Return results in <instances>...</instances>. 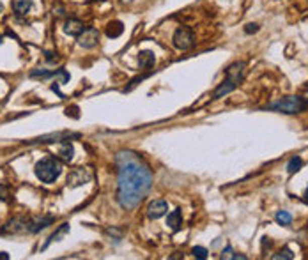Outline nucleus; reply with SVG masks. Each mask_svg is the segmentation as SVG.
Returning a JSON list of instances; mask_svg holds the SVG:
<instances>
[{"label": "nucleus", "instance_id": "1", "mask_svg": "<svg viewBox=\"0 0 308 260\" xmlns=\"http://www.w3.org/2000/svg\"><path fill=\"white\" fill-rule=\"evenodd\" d=\"M117 163V200L124 209H135L152 186V172L133 151H120Z\"/></svg>", "mask_w": 308, "mask_h": 260}, {"label": "nucleus", "instance_id": "2", "mask_svg": "<svg viewBox=\"0 0 308 260\" xmlns=\"http://www.w3.org/2000/svg\"><path fill=\"white\" fill-rule=\"evenodd\" d=\"M34 172H36V177L39 179L41 182L50 184V182H53L55 179L60 175L62 161L58 158H55V156H46V158H43L39 163H37Z\"/></svg>", "mask_w": 308, "mask_h": 260}, {"label": "nucleus", "instance_id": "3", "mask_svg": "<svg viewBox=\"0 0 308 260\" xmlns=\"http://www.w3.org/2000/svg\"><path fill=\"white\" fill-rule=\"evenodd\" d=\"M306 108H308V101L304 98H299V96H285V98L278 99V101L266 106V110H275V112L287 113V115L301 113Z\"/></svg>", "mask_w": 308, "mask_h": 260}, {"label": "nucleus", "instance_id": "4", "mask_svg": "<svg viewBox=\"0 0 308 260\" xmlns=\"http://www.w3.org/2000/svg\"><path fill=\"white\" fill-rule=\"evenodd\" d=\"M172 43L179 50H190L195 43V37H193V30L190 27H181V29L175 30L174 37H172Z\"/></svg>", "mask_w": 308, "mask_h": 260}, {"label": "nucleus", "instance_id": "5", "mask_svg": "<svg viewBox=\"0 0 308 260\" xmlns=\"http://www.w3.org/2000/svg\"><path fill=\"white\" fill-rule=\"evenodd\" d=\"M78 133H69V131H55L50 135H43L34 140H29V144H58V142H68L69 138H78Z\"/></svg>", "mask_w": 308, "mask_h": 260}, {"label": "nucleus", "instance_id": "6", "mask_svg": "<svg viewBox=\"0 0 308 260\" xmlns=\"http://www.w3.org/2000/svg\"><path fill=\"white\" fill-rule=\"evenodd\" d=\"M78 39V44L84 48H94L99 41V30L94 29V27H85V30L76 37Z\"/></svg>", "mask_w": 308, "mask_h": 260}, {"label": "nucleus", "instance_id": "7", "mask_svg": "<svg viewBox=\"0 0 308 260\" xmlns=\"http://www.w3.org/2000/svg\"><path fill=\"white\" fill-rule=\"evenodd\" d=\"M244 73H247V66H244V62H234V64H230L227 68L225 75H227V78L232 83L239 85V83L244 80Z\"/></svg>", "mask_w": 308, "mask_h": 260}, {"label": "nucleus", "instance_id": "8", "mask_svg": "<svg viewBox=\"0 0 308 260\" xmlns=\"http://www.w3.org/2000/svg\"><path fill=\"white\" fill-rule=\"evenodd\" d=\"M51 76H58V83L69 82V73L66 69H57V71H44V69H34L30 71V78H51Z\"/></svg>", "mask_w": 308, "mask_h": 260}, {"label": "nucleus", "instance_id": "9", "mask_svg": "<svg viewBox=\"0 0 308 260\" xmlns=\"http://www.w3.org/2000/svg\"><path fill=\"white\" fill-rule=\"evenodd\" d=\"M89 181H91V173H89L85 168H75L68 175V186H71V188L82 186V184H85V182H89Z\"/></svg>", "mask_w": 308, "mask_h": 260}, {"label": "nucleus", "instance_id": "10", "mask_svg": "<svg viewBox=\"0 0 308 260\" xmlns=\"http://www.w3.org/2000/svg\"><path fill=\"white\" fill-rule=\"evenodd\" d=\"M55 221V216H39V218H34V220H29V227H27V232L30 234H37L41 232L43 228H46L48 225H51Z\"/></svg>", "mask_w": 308, "mask_h": 260}, {"label": "nucleus", "instance_id": "11", "mask_svg": "<svg viewBox=\"0 0 308 260\" xmlns=\"http://www.w3.org/2000/svg\"><path fill=\"white\" fill-rule=\"evenodd\" d=\"M168 211V204L165 200H154L147 206V216L151 220H158V218L165 216Z\"/></svg>", "mask_w": 308, "mask_h": 260}, {"label": "nucleus", "instance_id": "12", "mask_svg": "<svg viewBox=\"0 0 308 260\" xmlns=\"http://www.w3.org/2000/svg\"><path fill=\"white\" fill-rule=\"evenodd\" d=\"M27 227H29V220L27 218H15L0 232L2 234H18V232H27Z\"/></svg>", "mask_w": 308, "mask_h": 260}, {"label": "nucleus", "instance_id": "13", "mask_svg": "<svg viewBox=\"0 0 308 260\" xmlns=\"http://www.w3.org/2000/svg\"><path fill=\"white\" fill-rule=\"evenodd\" d=\"M84 30H85V25L80 22V20H76V18L66 20V23H64V32L68 34V36L78 37L82 32H84Z\"/></svg>", "mask_w": 308, "mask_h": 260}, {"label": "nucleus", "instance_id": "14", "mask_svg": "<svg viewBox=\"0 0 308 260\" xmlns=\"http://www.w3.org/2000/svg\"><path fill=\"white\" fill-rule=\"evenodd\" d=\"M69 234V223H62L60 227L57 228V230L53 232V234L50 235V237L46 239V242H44L43 246H41V249H46L48 246L51 244V242H55V241H60L62 237H66V235Z\"/></svg>", "mask_w": 308, "mask_h": 260}, {"label": "nucleus", "instance_id": "15", "mask_svg": "<svg viewBox=\"0 0 308 260\" xmlns=\"http://www.w3.org/2000/svg\"><path fill=\"white\" fill-rule=\"evenodd\" d=\"M154 62H156V57H154V53H152V51L142 50L140 53H138V64H140V68L151 69L152 66H154Z\"/></svg>", "mask_w": 308, "mask_h": 260}, {"label": "nucleus", "instance_id": "16", "mask_svg": "<svg viewBox=\"0 0 308 260\" xmlns=\"http://www.w3.org/2000/svg\"><path fill=\"white\" fill-rule=\"evenodd\" d=\"M236 83H232L228 78H225V82L221 83L220 87H218L216 91H214V94H213V99H220V98H223V96H227V94H230V92L236 89Z\"/></svg>", "mask_w": 308, "mask_h": 260}, {"label": "nucleus", "instance_id": "17", "mask_svg": "<svg viewBox=\"0 0 308 260\" xmlns=\"http://www.w3.org/2000/svg\"><path fill=\"white\" fill-rule=\"evenodd\" d=\"M32 8H34V4L30 0H15V2H13V9H15V13L18 16L29 15V13L32 11Z\"/></svg>", "mask_w": 308, "mask_h": 260}, {"label": "nucleus", "instance_id": "18", "mask_svg": "<svg viewBox=\"0 0 308 260\" xmlns=\"http://www.w3.org/2000/svg\"><path fill=\"white\" fill-rule=\"evenodd\" d=\"M73 154H75V149H73V145L69 144V142H66V144L62 145L60 149H58V152H57V158L60 159L62 163H71Z\"/></svg>", "mask_w": 308, "mask_h": 260}, {"label": "nucleus", "instance_id": "19", "mask_svg": "<svg viewBox=\"0 0 308 260\" xmlns=\"http://www.w3.org/2000/svg\"><path fill=\"white\" fill-rule=\"evenodd\" d=\"M167 225H168V227H170L174 232H177L179 228H181V225H182V214H181V211H179V209L172 211V213L168 214V218H167Z\"/></svg>", "mask_w": 308, "mask_h": 260}, {"label": "nucleus", "instance_id": "20", "mask_svg": "<svg viewBox=\"0 0 308 260\" xmlns=\"http://www.w3.org/2000/svg\"><path fill=\"white\" fill-rule=\"evenodd\" d=\"M122 32H124V25L119 22V20H115V22H110L108 27H106V36L112 37V39L119 37Z\"/></svg>", "mask_w": 308, "mask_h": 260}, {"label": "nucleus", "instance_id": "21", "mask_svg": "<svg viewBox=\"0 0 308 260\" xmlns=\"http://www.w3.org/2000/svg\"><path fill=\"white\" fill-rule=\"evenodd\" d=\"M301 166H303V159H301L299 156H294V158H290V161L287 163V172H289V175H294L296 172H299Z\"/></svg>", "mask_w": 308, "mask_h": 260}, {"label": "nucleus", "instance_id": "22", "mask_svg": "<svg viewBox=\"0 0 308 260\" xmlns=\"http://www.w3.org/2000/svg\"><path fill=\"white\" fill-rule=\"evenodd\" d=\"M276 223L278 225H283V227H287V225L292 223V216H290V213H287V211H278L275 216Z\"/></svg>", "mask_w": 308, "mask_h": 260}, {"label": "nucleus", "instance_id": "23", "mask_svg": "<svg viewBox=\"0 0 308 260\" xmlns=\"http://www.w3.org/2000/svg\"><path fill=\"white\" fill-rule=\"evenodd\" d=\"M273 258H275V260H292L294 258V253L285 246V248L280 249L278 253H275V255H273Z\"/></svg>", "mask_w": 308, "mask_h": 260}, {"label": "nucleus", "instance_id": "24", "mask_svg": "<svg viewBox=\"0 0 308 260\" xmlns=\"http://www.w3.org/2000/svg\"><path fill=\"white\" fill-rule=\"evenodd\" d=\"M192 253H193V256H195V258H200V260L207 258V249L202 248V246H195V248L192 249Z\"/></svg>", "mask_w": 308, "mask_h": 260}, {"label": "nucleus", "instance_id": "25", "mask_svg": "<svg viewBox=\"0 0 308 260\" xmlns=\"http://www.w3.org/2000/svg\"><path fill=\"white\" fill-rule=\"evenodd\" d=\"M9 193H8V186L6 184H0V202H4V200H8Z\"/></svg>", "mask_w": 308, "mask_h": 260}, {"label": "nucleus", "instance_id": "26", "mask_svg": "<svg viewBox=\"0 0 308 260\" xmlns=\"http://www.w3.org/2000/svg\"><path fill=\"white\" fill-rule=\"evenodd\" d=\"M244 32H247V34H255V32H259V25H257V23H248V25L244 27Z\"/></svg>", "mask_w": 308, "mask_h": 260}, {"label": "nucleus", "instance_id": "27", "mask_svg": "<svg viewBox=\"0 0 308 260\" xmlns=\"http://www.w3.org/2000/svg\"><path fill=\"white\" fill-rule=\"evenodd\" d=\"M232 246H227V248L223 249V253H221V258H232Z\"/></svg>", "mask_w": 308, "mask_h": 260}, {"label": "nucleus", "instance_id": "28", "mask_svg": "<svg viewBox=\"0 0 308 260\" xmlns=\"http://www.w3.org/2000/svg\"><path fill=\"white\" fill-rule=\"evenodd\" d=\"M0 260H9V255L6 251H0Z\"/></svg>", "mask_w": 308, "mask_h": 260}, {"label": "nucleus", "instance_id": "29", "mask_svg": "<svg viewBox=\"0 0 308 260\" xmlns=\"http://www.w3.org/2000/svg\"><path fill=\"white\" fill-rule=\"evenodd\" d=\"M304 199L308 200V188H306V191H304Z\"/></svg>", "mask_w": 308, "mask_h": 260}, {"label": "nucleus", "instance_id": "30", "mask_svg": "<svg viewBox=\"0 0 308 260\" xmlns=\"http://www.w3.org/2000/svg\"><path fill=\"white\" fill-rule=\"evenodd\" d=\"M2 41H4V37H2V34H0V44H2Z\"/></svg>", "mask_w": 308, "mask_h": 260}, {"label": "nucleus", "instance_id": "31", "mask_svg": "<svg viewBox=\"0 0 308 260\" xmlns=\"http://www.w3.org/2000/svg\"><path fill=\"white\" fill-rule=\"evenodd\" d=\"M2 9H4V8H2V4H0V13H2Z\"/></svg>", "mask_w": 308, "mask_h": 260}, {"label": "nucleus", "instance_id": "32", "mask_svg": "<svg viewBox=\"0 0 308 260\" xmlns=\"http://www.w3.org/2000/svg\"><path fill=\"white\" fill-rule=\"evenodd\" d=\"M126 2H133V0H126Z\"/></svg>", "mask_w": 308, "mask_h": 260}, {"label": "nucleus", "instance_id": "33", "mask_svg": "<svg viewBox=\"0 0 308 260\" xmlns=\"http://www.w3.org/2000/svg\"><path fill=\"white\" fill-rule=\"evenodd\" d=\"M87 2H92V0H87Z\"/></svg>", "mask_w": 308, "mask_h": 260}]
</instances>
